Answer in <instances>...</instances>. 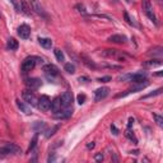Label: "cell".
<instances>
[{"mask_svg": "<svg viewBox=\"0 0 163 163\" xmlns=\"http://www.w3.org/2000/svg\"><path fill=\"white\" fill-rule=\"evenodd\" d=\"M37 64L42 65L44 64V59L42 58H38V56H28V58H26L23 60L22 66H21V70H22L23 74H26V73L31 72Z\"/></svg>", "mask_w": 163, "mask_h": 163, "instance_id": "cell-1", "label": "cell"}, {"mask_svg": "<svg viewBox=\"0 0 163 163\" xmlns=\"http://www.w3.org/2000/svg\"><path fill=\"white\" fill-rule=\"evenodd\" d=\"M103 56H108V58H112V59H116L119 61H126L128 59H130L131 56L128 55V54L122 52V51H119V50H115V49H107L102 52Z\"/></svg>", "mask_w": 163, "mask_h": 163, "instance_id": "cell-2", "label": "cell"}, {"mask_svg": "<svg viewBox=\"0 0 163 163\" xmlns=\"http://www.w3.org/2000/svg\"><path fill=\"white\" fill-rule=\"evenodd\" d=\"M22 98L24 100L26 103H28L30 106H35L37 107V103H38V98L35 96V94L31 92V89H27V91H23L22 93Z\"/></svg>", "mask_w": 163, "mask_h": 163, "instance_id": "cell-3", "label": "cell"}, {"mask_svg": "<svg viewBox=\"0 0 163 163\" xmlns=\"http://www.w3.org/2000/svg\"><path fill=\"white\" fill-rule=\"evenodd\" d=\"M73 93L72 92H65L61 94V97H60V102H61V107L64 108H70L72 105H73Z\"/></svg>", "mask_w": 163, "mask_h": 163, "instance_id": "cell-4", "label": "cell"}, {"mask_svg": "<svg viewBox=\"0 0 163 163\" xmlns=\"http://www.w3.org/2000/svg\"><path fill=\"white\" fill-rule=\"evenodd\" d=\"M50 106H51V100L49 98V96H45V94H44V96H41L38 98V103H37L38 110L46 112V111L50 110Z\"/></svg>", "mask_w": 163, "mask_h": 163, "instance_id": "cell-5", "label": "cell"}, {"mask_svg": "<svg viewBox=\"0 0 163 163\" xmlns=\"http://www.w3.org/2000/svg\"><path fill=\"white\" fill-rule=\"evenodd\" d=\"M108 93H110V88L108 87H101V88L96 89V92H94V101L96 102L102 101L103 98H106L108 96Z\"/></svg>", "mask_w": 163, "mask_h": 163, "instance_id": "cell-6", "label": "cell"}, {"mask_svg": "<svg viewBox=\"0 0 163 163\" xmlns=\"http://www.w3.org/2000/svg\"><path fill=\"white\" fill-rule=\"evenodd\" d=\"M28 2H30V4H31V9H32V10H35L38 16H42V17L47 18V14L45 13V10H44L42 5L40 4L38 0H28Z\"/></svg>", "mask_w": 163, "mask_h": 163, "instance_id": "cell-7", "label": "cell"}, {"mask_svg": "<svg viewBox=\"0 0 163 163\" xmlns=\"http://www.w3.org/2000/svg\"><path fill=\"white\" fill-rule=\"evenodd\" d=\"M42 70L45 72V74L47 77H56L59 74V72H60L59 68L56 65H54V64H46V65H44Z\"/></svg>", "mask_w": 163, "mask_h": 163, "instance_id": "cell-8", "label": "cell"}, {"mask_svg": "<svg viewBox=\"0 0 163 163\" xmlns=\"http://www.w3.org/2000/svg\"><path fill=\"white\" fill-rule=\"evenodd\" d=\"M129 82H133L135 84L143 83V82H147V74L145 73H135V74H129Z\"/></svg>", "mask_w": 163, "mask_h": 163, "instance_id": "cell-9", "label": "cell"}, {"mask_svg": "<svg viewBox=\"0 0 163 163\" xmlns=\"http://www.w3.org/2000/svg\"><path fill=\"white\" fill-rule=\"evenodd\" d=\"M18 36L23 40H27L31 36V27L28 24H21L18 27Z\"/></svg>", "mask_w": 163, "mask_h": 163, "instance_id": "cell-10", "label": "cell"}, {"mask_svg": "<svg viewBox=\"0 0 163 163\" xmlns=\"http://www.w3.org/2000/svg\"><path fill=\"white\" fill-rule=\"evenodd\" d=\"M26 86L28 89L31 91H35V89H38L41 87V79L38 78H28V79H26Z\"/></svg>", "mask_w": 163, "mask_h": 163, "instance_id": "cell-11", "label": "cell"}, {"mask_svg": "<svg viewBox=\"0 0 163 163\" xmlns=\"http://www.w3.org/2000/svg\"><path fill=\"white\" fill-rule=\"evenodd\" d=\"M147 86H148V83H144V84H143V83H139V86H137V87H133V88L128 89L125 93H120V94H117L116 98H122V97L128 96V94H130V93H135V92H138V91H143Z\"/></svg>", "mask_w": 163, "mask_h": 163, "instance_id": "cell-12", "label": "cell"}, {"mask_svg": "<svg viewBox=\"0 0 163 163\" xmlns=\"http://www.w3.org/2000/svg\"><path fill=\"white\" fill-rule=\"evenodd\" d=\"M4 148L7 149V152L9 154H21L22 151H21V148L17 145V144H13V143H7L4 145Z\"/></svg>", "mask_w": 163, "mask_h": 163, "instance_id": "cell-13", "label": "cell"}, {"mask_svg": "<svg viewBox=\"0 0 163 163\" xmlns=\"http://www.w3.org/2000/svg\"><path fill=\"white\" fill-rule=\"evenodd\" d=\"M72 114H73V110H70V108H65L64 111H58V112H55V119H59V120H65V119H69L70 116H72Z\"/></svg>", "mask_w": 163, "mask_h": 163, "instance_id": "cell-14", "label": "cell"}, {"mask_svg": "<svg viewBox=\"0 0 163 163\" xmlns=\"http://www.w3.org/2000/svg\"><path fill=\"white\" fill-rule=\"evenodd\" d=\"M128 41V38L122 35H114L108 37V42H112V44H125Z\"/></svg>", "mask_w": 163, "mask_h": 163, "instance_id": "cell-15", "label": "cell"}, {"mask_svg": "<svg viewBox=\"0 0 163 163\" xmlns=\"http://www.w3.org/2000/svg\"><path fill=\"white\" fill-rule=\"evenodd\" d=\"M32 129H33L37 134H38V133H45V131L47 130V125H46V122H44V121H37V122H35V124H33Z\"/></svg>", "mask_w": 163, "mask_h": 163, "instance_id": "cell-16", "label": "cell"}, {"mask_svg": "<svg viewBox=\"0 0 163 163\" xmlns=\"http://www.w3.org/2000/svg\"><path fill=\"white\" fill-rule=\"evenodd\" d=\"M17 102V106H18V108H19V110L22 111V112H24L26 115H31L32 114V111H31V107L28 106V103H24V102H21L19 100H17L16 101Z\"/></svg>", "mask_w": 163, "mask_h": 163, "instance_id": "cell-17", "label": "cell"}, {"mask_svg": "<svg viewBox=\"0 0 163 163\" xmlns=\"http://www.w3.org/2000/svg\"><path fill=\"white\" fill-rule=\"evenodd\" d=\"M50 108H51V111H52V112H58V111H60V110H61V102H60V97H56L55 100H54V101L51 102V106H50Z\"/></svg>", "mask_w": 163, "mask_h": 163, "instance_id": "cell-18", "label": "cell"}, {"mask_svg": "<svg viewBox=\"0 0 163 163\" xmlns=\"http://www.w3.org/2000/svg\"><path fill=\"white\" fill-rule=\"evenodd\" d=\"M19 5H21V12L23 13V14H26V16H31L32 14V12H31V8L28 7V4H27L24 0H21L19 2Z\"/></svg>", "mask_w": 163, "mask_h": 163, "instance_id": "cell-19", "label": "cell"}, {"mask_svg": "<svg viewBox=\"0 0 163 163\" xmlns=\"http://www.w3.org/2000/svg\"><path fill=\"white\" fill-rule=\"evenodd\" d=\"M18 46H19V44H18V41H17L16 38L10 37V38L7 41V47H8L9 50H12V51L17 50V49H18Z\"/></svg>", "mask_w": 163, "mask_h": 163, "instance_id": "cell-20", "label": "cell"}, {"mask_svg": "<svg viewBox=\"0 0 163 163\" xmlns=\"http://www.w3.org/2000/svg\"><path fill=\"white\" fill-rule=\"evenodd\" d=\"M40 45L42 46L44 49H51L52 47V41L50 38H45V37H40L38 38Z\"/></svg>", "mask_w": 163, "mask_h": 163, "instance_id": "cell-21", "label": "cell"}, {"mask_svg": "<svg viewBox=\"0 0 163 163\" xmlns=\"http://www.w3.org/2000/svg\"><path fill=\"white\" fill-rule=\"evenodd\" d=\"M54 54H55L58 61H60V63H64V61H65V55H64V52H63L60 49H55V50H54Z\"/></svg>", "mask_w": 163, "mask_h": 163, "instance_id": "cell-22", "label": "cell"}, {"mask_svg": "<svg viewBox=\"0 0 163 163\" xmlns=\"http://www.w3.org/2000/svg\"><path fill=\"white\" fill-rule=\"evenodd\" d=\"M142 7H143L144 13H145V12H149V10H153V7H152V2H151V0H143V2H142Z\"/></svg>", "mask_w": 163, "mask_h": 163, "instance_id": "cell-23", "label": "cell"}, {"mask_svg": "<svg viewBox=\"0 0 163 163\" xmlns=\"http://www.w3.org/2000/svg\"><path fill=\"white\" fill-rule=\"evenodd\" d=\"M59 129H60V125H55L54 128H51V129L46 130V131H45V133H46V134H45V137H46V138H51L52 135L55 134V133H56V131H58Z\"/></svg>", "mask_w": 163, "mask_h": 163, "instance_id": "cell-24", "label": "cell"}, {"mask_svg": "<svg viewBox=\"0 0 163 163\" xmlns=\"http://www.w3.org/2000/svg\"><path fill=\"white\" fill-rule=\"evenodd\" d=\"M37 140H38V135H37V133H36V135L32 138V140H31V144H30V147H28V151H27V153H31L33 149H35V147H36V144H37Z\"/></svg>", "mask_w": 163, "mask_h": 163, "instance_id": "cell-25", "label": "cell"}, {"mask_svg": "<svg viewBox=\"0 0 163 163\" xmlns=\"http://www.w3.org/2000/svg\"><path fill=\"white\" fill-rule=\"evenodd\" d=\"M151 55H153V56H162L163 55V49L161 47V46H158V47H154L153 50H151Z\"/></svg>", "mask_w": 163, "mask_h": 163, "instance_id": "cell-26", "label": "cell"}, {"mask_svg": "<svg viewBox=\"0 0 163 163\" xmlns=\"http://www.w3.org/2000/svg\"><path fill=\"white\" fill-rule=\"evenodd\" d=\"M64 70L68 72L69 74H74V73H75V66H74L72 63H68V64L64 65Z\"/></svg>", "mask_w": 163, "mask_h": 163, "instance_id": "cell-27", "label": "cell"}, {"mask_svg": "<svg viewBox=\"0 0 163 163\" xmlns=\"http://www.w3.org/2000/svg\"><path fill=\"white\" fill-rule=\"evenodd\" d=\"M145 14H147V17L151 19L156 26H158V21H157V17H156V14L153 13V10H149V12H145Z\"/></svg>", "mask_w": 163, "mask_h": 163, "instance_id": "cell-28", "label": "cell"}, {"mask_svg": "<svg viewBox=\"0 0 163 163\" xmlns=\"http://www.w3.org/2000/svg\"><path fill=\"white\" fill-rule=\"evenodd\" d=\"M125 135H126V138H128V139H130V140H131V142H134L135 144L138 143V139L135 138V135H134V133H133V131H131L130 129H128V130H126Z\"/></svg>", "mask_w": 163, "mask_h": 163, "instance_id": "cell-29", "label": "cell"}, {"mask_svg": "<svg viewBox=\"0 0 163 163\" xmlns=\"http://www.w3.org/2000/svg\"><path fill=\"white\" fill-rule=\"evenodd\" d=\"M144 65L145 66H159V65H162V60H149V61H147V63H144Z\"/></svg>", "mask_w": 163, "mask_h": 163, "instance_id": "cell-30", "label": "cell"}, {"mask_svg": "<svg viewBox=\"0 0 163 163\" xmlns=\"http://www.w3.org/2000/svg\"><path fill=\"white\" fill-rule=\"evenodd\" d=\"M153 119L156 120V124H157L159 128L163 126V117H162V116H159L158 114H153Z\"/></svg>", "mask_w": 163, "mask_h": 163, "instance_id": "cell-31", "label": "cell"}, {"mask_svg": "<svg viewBox=\"0 0 163 163\" xmlns=\"http://www.w3.org/2000/svg\"><path fill=\"white\" fill-rule=\"evenodd\" d=\"M82 59H83V60H84L83 63H84L86 65H88L89 68H93V69H96V68H97L96 65H94V63H93V61H91V60H89L88 58H86V56H82Z\"/></svg>", "mask_w": 163, "mask_h": 163, "instance_id": "cell-32", "label": "cell"}, {"mask_svg": "<svg viewBox=\"0 0 163 163\" xmlns=\"http://www.w3.org/2000/svg\"><path fill=\"white\" fill-rule=\"evenodd\" d=\"M162 93V88H158L157 91H154L153 93H149V94H147V96H144L143 98L145 100V98H149V97H154V96H159V94Z\"/></svg>", "mask_w": 163, "mask_h": 163, "instance_id": "cell-33", "label": "cell"}, {"mask_svg": "<svg viewBox=\"0 0 163 163\" xmlns=\"http://www.w3.org/2000/svg\"><path fill=\"white\" fill-rule=\"evenodd\" d=\"M86 98H87L86 94H82V93L77 96V100H78V103H79V105H83V103L86 102Z\"/></svg>", "mask_w": 163, "mask_h": 163, "instance_id": "cell-34", "label": "cell"}, {"mask_svg": "<svg viewBox=\"0 0 163 163\" xmlns=\"http://www.w3.org/2000/svg\"><path fill=\"white\" fill-rule=\"evenodd\" d=\"M124 17H125V21H126V22H128L130 26H137V23H135V22H134V21H133V19L129 17V14H128L126 12L124 13Z\"/></svg>", "mask_w": 163, "mask_h": 163, "instance_id": "cell-35", "label": "cell"}, {"mask_svg": "<svg viewBox=\"0 0 163 163\" xmlns=\"http://www.w3.org/2000/svg\"><path fill=\"white\" fill-rule=\"evenodd\" d=\"M9 2L13 4V7H14V9H16L17 12H21V5H19L18 0H9Z\"/></svg>", "mask_w": 163, "mask_h": 163, "instance_id": "cell-36", "label": "cell"}, {"mask_svg": "<svg viewBox=\"0 0 163 163\" xmlns=\"http://www.w3.org/2000/svg\"><path fill=\"white\" fill-rule=\"evenodd\" d=\"M111 80H112L111 77H102L97 79V82H100V83H107V82H111Z\"/></svg>", "mask_w": 163, "mask_h": 163, "instance_id": "cell-37", "label": "cell"}, {"mask_svg": "<svg viewBox=\"0 0 163 163\" xmlns=\"http://www.w3.org/2000/svg\"><path fill=\"white\" fill-rule=\"evenodd\" d=\"M77 9H78L79 13H82V14H84V16H86V8H84V5L78 4V5H77Z\"/></svg>", "mask_w": 163, "mask_h": 163, "instance_id": "cell-38", "label": "cell"}, {"mask_svg": "<svg viewBox=\"0 0 163 163\" xmlns=\"http://www.w3.org/2000/svg\"><path fill=\"white\" fill-rule=\"evenodd\" d=\"M94 161H97V162H101V161H103V154H102V153H98V154H96V156H94Z\"/></svg>", "mask_w": 163, "mask_h": 163, "instance_id": "cell-39", "label": "cell"}, {"mask_svg": "<svg viewBox=\"0 0 163 163\" xmlns=\"http://www.w3.org/2000/svg\"><path fill=\"white\" fill-rule=\"evenodd\" d=\"M111 131H112V134H114V135H117V134H119V130H117V128H116L114 124L111 125Z\"/></svg>", "mask_w": 163, "mask_h": 163, "instance_id": "cell-40", "label": "cell"}, {"mask_svg": "<svg viewBox=\"0 0 163 163\" xmlns=\"http://www.w3.org/2000/svg\"><path fill=\"white\" fill-rule=\"evenodd\" d=\"M133 124H134V119H133V117H130V119H129V124H128V129H131Z\"/></svg>", "mask_w": 163, "mask_h": 163, "instance_id": "cell-41", "label": "cell"}, {"mask_svg": "<svg viewBox=\"0 0 163 163\" xmlns=\"http://www.w3.org/2000/svg\"><path fill=\"white\" fill-rule=\"evenodd\" d=\"M55 159H56V157H55V156L52 154V156H50V157L47 158V162H54V161H55Z\"/></svg>", "mask_w": 163, "mask_h": 163, "instance_id": "cell-42", "label": "cell"}, {"mask_svg": "<svg viewBox=\"0 0 163 163\" xmlns=\"http://www.w3.org/2000/svg\"><path fill=\"white\" fill-rule=\"evenodd\" d=\"M88 80H89V79H88L87 77H80V78H79V82H88Z\"/></svg>", "mask_w": 163, "mask_h": 163, "instance_id": "cell-43", "label": "cell"}, {"mask_svg": "<svg viewBox=\"0 0 163 163\" xmlns=\"http://www.w3.org/2000/svg\"><path fill=\"white\" fill-rule=\"evenodd\" d=\"M87 148H88V149H93V148H94V143H93V142H92V143H88V144H87Z\"/></svg>", "mask_w": 163, "mask_h": 163, "instance_id": "cell-44", "label": "cell"}, {"mask_svg": "<svg viewBox=\"0 0 163 163\" xmlns=\"http://www.w3.org/2000/svg\"><path fill=\"white\" fill-rule=\"evenodd\" d=\"M158 2V4H163V0H157Z\"/></svg>", "mask_w": 163, "mask_h": 163, "instance_id": "cell-45", "label": "cell"}, {"mask_svg": "<svg viewBox=\"0 0 163 163\" xmlns=\"http://www.w3.org/2000/svg\"><path fill=\"white\" fill-rule=\"evenodd\" d=\"M126 2H128V3H131V0H126Z\"/></svg>", "mask_w": 163, "mask_h": 163, "instance_id": "cell-46", "label": "cell"}]
</instances>
